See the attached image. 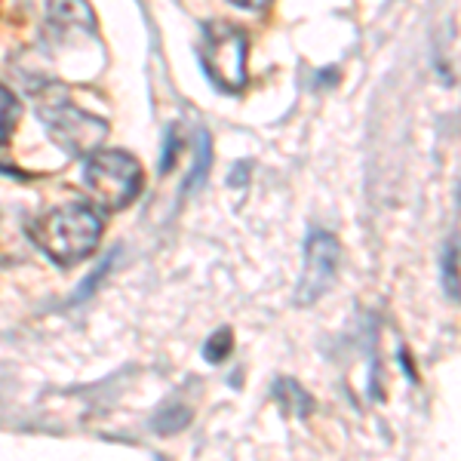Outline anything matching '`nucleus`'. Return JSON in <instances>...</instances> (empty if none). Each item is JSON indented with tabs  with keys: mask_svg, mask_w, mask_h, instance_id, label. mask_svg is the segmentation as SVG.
<instances>
[{
	"mask_svg": "<svg viewBox=\"0 0 461 461\" xmlns=\"http://www.w3.org/2000/svg\"><path fill=\"white\" fill-rule=\"evenodd\" d=\"M37 117L47 123L50 139L68 158H89L93 151H99V145L108 136V123L102 117L77 108L68 99H53V102L43 99L37 105Z\"/></svg>",
	"mask_w": 461,
	"mask_h": 461,
	"instance_id": "4",
	"label": "nucleus"
},
{
	"mask_svg": "<svg viewBox=\"0 0 461 461\" xmlns=\"http://www.w3.org/2000/svg\"><path fill=\"white\" fill-rule=\"evenodd\" d=\"M249 37L230 22H210L203 28V71L219 93H243L249 84L247 71Z\"/></svg>",
	"mask_w": 461,
	"mask_h": 461,
	"instance_id": "3",
	"label": "nucleus"
},
{
	"mask_svg": "<svg viewBox=\"0 0 461 461\" xmlns=\"http://www.w3.org/2000/svg\"><path fill=\"white\" fill-rule=\"evenodd\" d=\"M19 117H22L19 99L4 84H0V145L10 142V136H13V130H16Z\"/></svg>",
	"mask_w": 461,
	"mask_h": 461,
	"instance_id": "9",
	"label": "nucleus"
},
{
	"mask_svg": "<svg viewBox=\"0 0 461 461\" xmlns=\"http://www.w3.org/2000/svg\"><path fill=\"white\" fill-rule=\"evenodd\" d=\"M178 132H182L178 126H169V132H167V145H163V160H160L163 176L176 167V158H178V151H182V136H178Z\"/></svg>",
	"mask_w": 461,
	"mask_h": 461,
	"instance_id": "13",
	"label": "nucleus"
},
{
	"mask_svg": "<svg viewBox=\"0 0 461 461\" xmlns=\"http://www.w3.org/2000/svg\"><path fill=\"white\" fill-rule=\"evenodd\" d=\"M271 393H274V400L280 403V409L289 412V415H295V419H308V415L314 412V397H311V393L304 391L295 378H286V375L277 378Z\"/></svg>",
	"mask_w": 461,
	"mask_h": 461,
	"instance_id": "7",
	"label": "nucleus"
},
{
	"mask_svg": "<svg viewBox=\"0 0 461 461\" xmlns=\"http://www.w3.org/2000/svg\"><path fill=\"white\" fill-rule=\"evenodd\" d=\"M443 284H446V295H449V302H458V237H452V240L446 243Z\"/></svg>",
	"mask_w": 461,
	"mask_h": 461,
	"instance_id": "10",
	"label": "nucleus"
},
{
	"mask_svg": "<svg viewBox=\"0 0 461 461\" xmlns=\"http://www.w3.org/2000/svg\"><path fill=\"white\" fill-rule=\"evenodd\" d=\"M206 169H210V136H206V130H203L197 136V163H194V169H191L188 182H185V194H188L191 188H197L200 178L206 176Z\"/></svg>",
	"mask_w": 461,
	"mask_h": 461,
	"instance_id": "12",
	"label": "nucleus"
},
{
	"mask_svg": "<svg viewBox=\"0 0 461 461\" xmlns=\"http://www.w3.org/2000/svg\"><path fill=\"white\" fill-rule=\"evenodd\" d=\"M191 419H194V409L185 406V403H163V409L158 415H154V430H158L160 437H169V434H178V430H185L191 425Z\"/></svg>",
	"mask_w": 461,
	"mask_h": 461,
	"instance_id": "8",
	"label": "nucleus"
},
{
	"mask_svg": "<svg viewBox=\"0 0 461 461\" xmlns=\"http://www.w3.org/2000/svg\"><path fill=\"white\" fill-rule=\"evenodd\" d=\"M228 4H234L237 10H265L271 0H228Z\"/></svg>",
	"mask_w": 461,
	"mask_h": 461,
	"instance_id": "14",
	"label": "nucleus"
},
{
	"mask_svg": "<svg viewBox=\"0 0 461 461\" xmlns=\"http://www.w3.org/2000/svg\"><path fill=\"white\" fill-rule=\"evenodd\" d=\"M47 19H50V28H53L59 37L86 34V37H95V41H99L95 16H93V10H89L86 0H50Z\"/></svg>",
	"mask_w": 461,
	"mask_h": 461,
	"instance_id": "6",
	"label": "nucleus"
},
{
	"mask_svg": "<svg viewBox=\"0 0 461 461\" xmlns=\"http://www.w3.org/2000/svg\"><path fill=\"white\" fill-rule=\"evenodd\" d=\"M230 351H234V332L228 330V326H221V330H215L210 339H206L203 345V357L210 363H225Z\"/></svg>",
	"mask_w": 461,
	"mask_h": 461,
	"instance_id": "11",
	"label": "nucleus"
},
{
	"mask_svg": "<svg viewBox=\"0 0 461 461\" xmlns=\"http://www.w3.org/2000/svg\"><path fill=\"white\" fill-rule=\"evenodd\" d=\"M341 247L330 230H311L308 240H304V271L295 289V304L299 308H311L326 289L332 286L339 271Z\"/></svg>",
	"mask_w": 461,
	"mask_h": 461,
	"instance_id": "5",
	"label": "nucleus"
},
{
	"mask_svg": "<svg viewBox=\"0 0 461 461\" xmlns=\"http://www.w3.org/2000/svg\"><path fill=\"white\" fill-rule=\"evenodd\" d=\"M145 173L142 163L126 151H108L99 148L86 158L84 167V188L89 197L105 210H123L142 194Z\"/></svg>",
	"mask_w": 461,
	"mask_h": 461,
	"instance_id": "2",
	"label": "nucleus"
},
{
	"mask_svg": "<svg viewBox=\"0 0 461 461\" xmlns=\"http://www.w3.org/2000/svg\"><path fill=\"white\" fill-rule=\"evenodd\" d=\"M102 212L86 203H65L43 212L32 225V240L59 265H77L102 243Z\"/></svg>",
	"mask_w": 461,
	"mask_h": 461,
	"instance_id": "1",
	"label": "nucleus"
}]
</instances>
